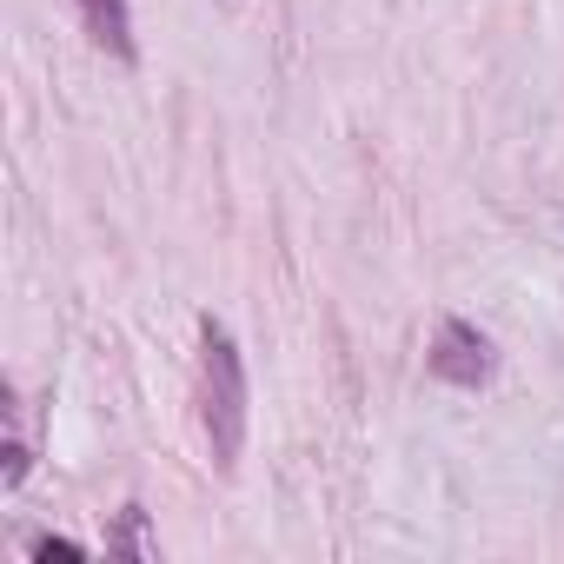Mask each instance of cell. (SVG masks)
Wrapping results in <instances>:
<instances>
[{"mask_svg":"<svg viewBox=\"0 0 564 564\" xmlns=\"http://www.w3.org/2000/svg\"><path fill=\"white\" fill-rule=\"evenodd\" d=\"M140 524H147V511H140V505H127V511H120V538H113V551H127V557H153V544H147V531H140Z\"/></svg>","mask_w":564,"mask_h":564,"instance_id":"4","label":"cell"},{"mask_svg":"<svg viewBox=\"0 0 564 564\" xmlns=\"http://www.w3.org/2000/svg\"><path fill=\"white\" fill-rule=\"evenodd\" d=\"M193 405H199V432L219 471L239 465L246 445V359L232 346V333L219 319H199V379H193Z\"/></svg>","mask_w":564,"mask_h":564,"instance_id":"1","label":"cell"},{"mask_svg":"<svg viewBox=\"0 0 564 564\" xmlns=\"http://www.w3.org/2000/svg\"><path fill=\"white\" fill-rule=\"evenodd\" d=\"M74 8H80V28H87V41L100 54H113V61L140 54L133 47V8H127V0H74Z\"/></svg>","mask_w":564,"mask_h":564,"instance_id":"3","label":"cell"},{"mask_svg":"<svg viewBox=\"0 0 564 564\" xmlns=\"http://www.w3.org/2000/svg\"><path fill=\"white\" fill-rule=\"evenodd\" d=\"M425 372H432L438 386L478 392V386L498 372V352H491V339H485L471 319H438V333H432V352H425Z\"/></svg>","mask_w":564,"mask_h":564,"instance_id":"2","label":"cell"},{"mask_svg":"<svg viewBox=\"0 0 564 564\" xmlns=\"http://www.w3.org/2000/svg\"><path fill=\"white\" fill-rule=\"evenodd\" d=\"M34 557H87L74 538H34Z\"/></svg>","mask_w":564,"mask_h":564,"instance_id":"5","label":"cell"}]
</instances>
